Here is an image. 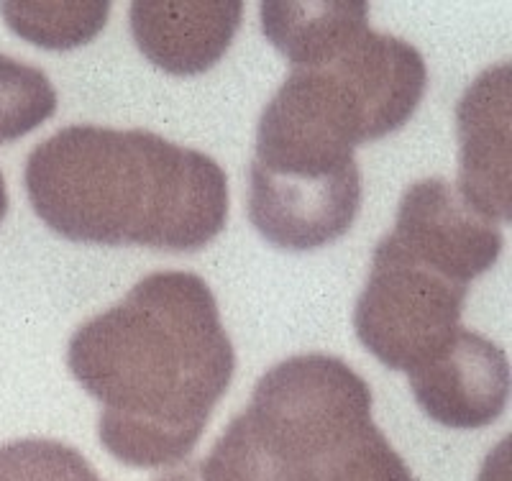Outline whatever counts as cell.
<instances>
[{
  "instance_id": "obj_14",
  "label": "cell",
  "mask_w": 512,
  "mask_h": 481,
  "mask_svg": "<svg viewBox=\"0 0 512 481\" xmlns=\"http://www.w3.org/2000/svg\"><path fill=\"white\" fill-rule=\"evenodd\" d=\"M88 469L80 451L59 441L26 438L0 446V481H75Z\"/></svg>"
},
{
  "instance_id": "obj_3",
  "label": "cell",
  "mask_w": 512,
  "mask_h": 481,
  "mask_svg": "<svg viewBox=\"0 0 512 481\" xmlns=\"http://www.w3.org/2000/svg\"><path fill=\"white\" fill-rule=\"evenodd\" d=\"M428 85L418 49L364 29L331 59L292 67L256 128V162L344 164L413 118Z\"/></svg>"
},
{
  "instance_id": "obj_7",
  "label": "cell",
  "mask_w": 512,
  "mask_h": 481,
  "mask_svg": "<svg viewBox=\"0 0 512 481\" xmlns=\"http://www.w3.org/2000/svg\"><path fill=\"white\" fill-rule=\"evenodd\" d=\"M387 236L420 264L464 287L495 267L505 246L500 226L474 213L456 185L441 177L405 190Z\"/></svg>"
},
{
  "instance_id": "obj_16",
  "label": "cell",
  "mask_w": 512,
  "mask_h": 481,
  "mask_svg": "<svg viewBox=\"0 0 512 481\" xmlns=\"http://www.w3.org/2000/svg\"><path fill=\"white\" fill-rule=\"evenodd\" d=\"M154 481H198V479H195V464L182 466V469H175V471H169V474L157 476V479H154Z\"/></svg>"
},
{
  "instance_id": "obj_12",
  "label": "cell",
  "mask_w": 512,
  "mask_h": 481,
  "mask_svg": "<svg viewBox=\"0 0 512 481\" xmlns=\"http://www.w3.org/2000/svg\"><path fill=\"white\" fill-rule=\"evenodd\" d=\"M13 34L41 49H77L93 41L111 16L105 0H75V3H0Z\"/></svg>"
},
{
  "instance_id": "obj_15",
  "label": "cell",
  "mask_w": 512,
  "mask_h": 481,
  "mask_svg": "<svg viewBox=\"0 0 512 481\" xmlns=\"http://www.w3.org/2000/svg\"><path fill=\"white\" fill-rule=\"evenodd\" d=\"M320 481H413V474L382 430L372 425L333 461Z\"/></svg>"
},
{
  "instance_id": "obj_1",
  "label": "cell",
  "mask_w": 512,
  "mask_h": 481,
  "mask_svg": "<svg viewBox=\"0 0 512 481\" xmlns=\"http://www.w3.org/2000/svg\"><path fill=\"white\" fill-rule=\"evenodd\" d=\"M67 366L103 405L98 438L134 469L185 461L231 387L236 351L198 274L154 272L82 323Z\"/></svg>"
},
{
  "instance_id": "obj_5",
  "label": "cell",
  "mask_w": 512,
  "mask_h": 481,
  "mask_svg": "<svg viewBox=\"0 0 512 481\" xmlns=\"http://www.w3.org/2000/svg\"><path fill=\"white\" fill-rule=\"evenodd\" d=\"M466 292L384 236L356 302V336L387 369L408 374L459 331Z\"/></svg>"
},
{
  "instance_id": "obj_4",
  "label": "cell",
  "mask_w": 512,
  "mask_h": 481,
  "mask_svg": "<svg viewBox=\"0 0 512 481\" xmlns=\"http://www.w3.org/2000/svg\"><path fill=\"white\" fill-rule=\"evenodd\" d=\"M372 420V389L336 356L272 366L226 433L195 464L198 481H320Z\"/></svg>"
},
{
  "instance_id": "obj_9",
  "label": "cell",
  "mask_w": 512,
  "mask_h": 481,
  "mask_svg": "<svg viewBox=\"0 0 512 481\" xmlns=\"http://www.w3.org/2000/svg\"><path fill=\"white\" fill-rule=\"evenodd\" d=\"M461 169L456 192L495 226L510 221V64L489 67L456 108Z\"/></svg>"
},
{
  "instance_id": "obj_8",
  "label": "cell",
  "mask_w": 512,
  "mask_h": 481,
  "mask_svg": "<svg viewBox=\"0 0 512 481\" xmlns=\"http://www.w3.org/2000/svg\"><path fill=\"white\" fill-rule=\"evenodd\" d=\"M410 389L425 415L446 428L492 425L510 397V364L497 343L459 325L431 359L408 371Z\"/></svg>"
},
{
  "instance_id": "obj_2",
  "label": "cell",
  "mask_w": 512,
  "mask_h": 481,
  "mask_svg": "<svg viewBox=\"0 0 512 481\" xmlns=\"http://www.w3.org/2000/svg\"><path fill=\"white\" fill-rule=\"evenodd\" d=\"M31 208L77 244L200 251L226 228L216 159L152 131L67 126L26 159Z\"/></svg>"
},
{
  "instance_id": "obj_18",
  "label": "cell",
  "mask_w": 512,
  "mask_h": 481,
  "mask_svg": "<svg viewBox=\"0 0 512 481\" xmlns=\"http://www.w3.org/2000/svg\"><path fill=\"white\" fill-rule=\"evenodd\" d=\"M75 481H100V479H98V474H95L93 466H90V469L85 471V474H82V476H77Z\"/></svg>"
},
{
  "instance_id": "obj_10",
  "label": "cell",
  "mask_w": 512,
  "mask_h": 481,
  "mask_svg": "<svg viewBox=\"0 0 512 481\" xmlns=\"http://www.w3.org/2000/svg\"><path fill=\"white\" fill-rule=\"evenodd\" d=\"M131 31L141 54L169 75H203L221 62L244 18L239 0H139L131 6Z\"/></svg>"
},
{
  "instance_id": "obj_17",
  "label": "cell",
  "mask_w": 512,
  "mask_h": 481,
  "mask_svg": "<svg viewBox=\"0 0 512 481\" xmlns=\"http://www.w3.org/2000/svg\"><path fill=\"white\" fill-rule=\"evenodd\" d=\"M6 213H8V190H6V180H3V172H0V223H3Z\"/></svg>"
},
{
  "instance_id": "obj_13",
  "label": "cell",
  "mask_w": 512,
  "mask_h": 481,
  "mask_svg": "<svg viewBox=\"0 0 512 481\" xmlns=\"http://www.w3.org/2000/svg\"><path fill=\"white\" fill-rule=\"evenodd\" d=\"M57 111V90L39 67L0 54V144L16 141Z\"/></svg>"
},
{
  "instance_id": "obj_6",
  "label": "cell",
  "mask_w": 512,
  "mask_h": 481,
  "mask_svg": "<svg viewBox=\"0 0 512 481\" xmlns=\"http://www.w3.org/2000/svg\"><path fill=\"white\" fill-rule=\"evenodd\" d=\"M361 210V169H267L251 164L249 221L269 244L313 251L351 231Z\"/></svg>"
},
{
  "instance_id": "obj_11",
  "label": "cell",
  "mask_w": 512,
  "mask_h": 481,
  "mask_svg": "<svg viewBox=\"0 0 512 481\" xmlns=\"http://www.w3.org/2000/svg\"><path fill=\"white\" fill-rule=\"evenodd\" d=\"M369 29L364 0L338 3H262V31L292 67H310L331 59L356 34Z\"/></svg>"
}]
</instances>
